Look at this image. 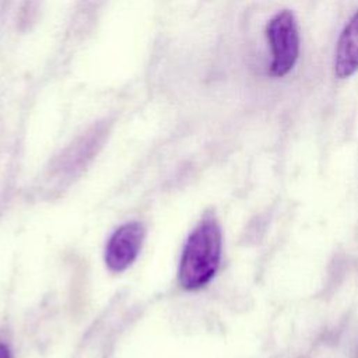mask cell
<instances>
[{
	"label": "cell",
	"instance_id": "cell-1",
	"mask_svg": "<svg viewBox=\"0 0 358 358\" xmlns=\"http://www.w3.org/2000/svg\"><path fill=\"white\" fill-rule=\"evenodd\" d=\"M222 248L221 228L215 217H204L190 232L179 262L178 280L187 291L200 289L215 275Z\"/></svg>",
	"mask_w": 358,
	"mask_h": 358
},
{
	"label": "cell",
	"instance_id": "cell-2",
	"mask_svg": "<svg viewBox=\"0 0 358 358\" xmlns=\"http://www.w3.org/2000/svg\"><path fill=\"white\" fill-rule=\"evenodd\" d=\"M266 36L271 50L270 73L284 77L299 56V31L294 13L287 8L275 13L266 25Z\"/></svg>",
	"mask_w": 358,
	"mask_h": 358
},
{
	"label": "cell",
	"instance_id": "cell-3",
	"mask_svg": "<svg viewBox=\"0 0 358 358\" xmlns=\"http://www.w3.org/2000/svg\"><path fill=\"white\" fill-rule=\"evenodd\" d=\"M145 229L138 221L120 225L108 239L105 248V263L112 273H122L137 259Z\"/></svg>",
	"mask_w": 358,
	"mask_h": 358
},
{
	"label": "cell",
	"instance_id": "cell-4",
	"mask_svg": "<svg viewBox=\"0 0 358 358\" xmlns=\"http://www.w3.org/2000/svg\"><path fill=\"white\" fill-rule=\"evenodd\" d=\"M358 71V10L343 28L334 53V73L348 78Z\"/></svg>",
	"mask_w": 358,
	"mask_h": 358
},
{
	"label": "cell",
	"instance_id": "cell-5",
	"mask_svg": "<svg viewBox=\"0 0 358 358\" xmlns=\"http://www.w3.org/2000/svg\"><path fill=\"white\" fill-rule=\"evenodd\" d=\"M0 358H11V354H10V350L0 343Z\"/></svg>",
	"mask_w": 358,
	"mask_h": 358
}]
</instances>
